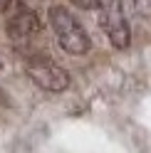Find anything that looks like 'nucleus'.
Listing matches in <instances>:
<instances>
[{
    "instance_id": "nucleus-5",
    "label": "nucleus",
    "mask_w": 151,
    "mask_h": 153,
    "mask_svg": "<svg viewBox=\"0 0 151 153\" xmlns=\"http://www.w3.org/2000/svg\"><path fill=\"white\" fill-rule=\"evenodd\" d=\"M134 10L141 17H151V0H134Z\"/></svg>"
},
{
    "instance_id": "nucleus-7",
    "label": "nucleus",
    "mask_w": 151,
    "mask_h": 153,
    "mask_svg": "<svg viewBox=\"0 0 151 153\" xmlns=\"http://www.w3.org/2000/svg\"><path fill=\"white\" fill-rule=\"evenodd\" d=\"M3 104H7V94H5V89H0V106Z\"/></svg>"
},
{
    "instance_id": "nucleus-2",
    "label": "nucleus",
    "mask_w": 151,
    "mask_h": 153,
    "mask_svg": "<svg viewBox=\"0 0 151 153\" xmlns=\"http://www.w3.org/2000/svg\"><path fill=\"white\" fill-rule=\"evenodd\" d=\"M25 72L27 76L45 91L60 94L70 89V74L62 64H57L52 57H47L42 52H32L25 57Z\"/></svg>"
},
{
    "instance_id": "nucleus-8",
    "label": "nucleus",
    "mask_w": 151,
    "mask_h": 153,
    "mask_svg": "<svg viewBox=\"0 0 151 153\" xmlns=\"http://www.w3.org/2000/svg\"><path fill=\"white\" fill-rule=\"evenodd\" d=\"M0 69H3V64H0Z\"/></svg>"
},
{
    "instance_id": "nucleus-6",
    "label": "nucleus",
    "mask_w": 151,
    "mask_h": 153,
    "mask_svg": "<svg viewBox=\"0 0 151 153\" xmlns=\"http://www.w3.org/2000/svg\"><path fill=\"white\" fill-rule=\"evenodd\" d=\"M70 3H74L77 7H82V10H97V7L104 5L102 0H70Z\"/></svg>"
},
{
    "instance_id": "nucleus-4",
    "label": "nucleus",
    "mask_w": 151,
    "mask_h": 153,
    "mask_svg": "<svg viewBox=\"0 0 151 153\" xmlns=\"http://www.w3.org/2000/svg\"><path fill=\"white\" fill-rule=\"evenodd\" d=\"M5 30H7V35H10L13 42L25 45V42H30L32 37L40 35L42 22H40V17H37L35 10H30V7H25L22 3L15 0V3L10 5V10H7Z\"/></svg>"
},
{
    "instance_id": "nucleus-1",
    "label": "nucleus",
    "mask_w": 151,
    "mask_h": 153,
    "mask_svg": "<svg viewBox=\"0 0 151 153\" xmlns=\"http://www.w3.org/2000/svg\"><path fill=\"white\" fill-rule=\"evenodd\" d=\"M47 20H50V27H52L55 37H57L60 47L67 54L82 57L92 50V40H89L87 30L64 5H52L50 13H47Z\"/></svg>"
},
{
    "instance_id": "nucleus-3",
    "label": "nucleus",
    "mask_w": 151,
    "mask_h": 153,
    "mask_svg": "<svg viewBox=\"0 0 151 153\" xmlns=\"http://www.w3.org/2000/svg\"><path fill=\"white\" fill-rule=\"evenodd\" d=\"M99 25L102 30L107 32L109 42L117 47V50H126L129 42H131V27L126 20V13H124V5L121 0H107L102 5V17H99Z\"/></svg>"
}]
</instances>
